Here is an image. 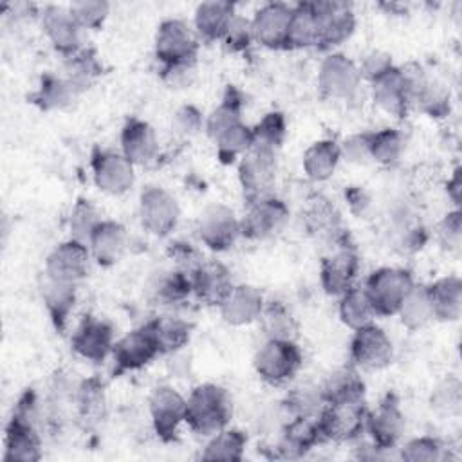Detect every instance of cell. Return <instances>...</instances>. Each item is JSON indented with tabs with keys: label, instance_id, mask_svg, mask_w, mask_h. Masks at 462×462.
<instances>
[{
	"label": "cell",
	"instance_id": "cell-51",
	"mask_svg": "<svg viewBox=\"0 0 462 462\" xmlns=\"http://www.w3.org/2000/svg\"><path fill=\"white\" fill-rule=\"evenodd\" d=\"M101 215L97 211V208L87 200V199H79L70 213L69 218V229H70V238L79 240L83 244H88L94 229L99 226L101 222Z\"/></svg>",
	"mask_w": 462,
	"mask_h": 462
},
{
	"label": "cell",
	"instance_id": "cell-28",
	"mask_svg": "<svg viewBox=\"0 0 462 462\" xmlns=\"http://www.w3.org/2000/svg\"><path fill=\"white\" fill-rule=\"evenodd\" d=\"M372 97L375 105L392 117H404L411 105V96L406 79L399 67H393L381 79L372 83Z\"/></svg>",
	"mask_w": 462,
	"mask_h": 462
},
{
	"label": "cell",
	"instance_id": "cell-9",
	"mask_svg": "<svg viewBox=\"0 0 462 462\" xmlns=\"http://www.w3.org/2000/svg\"><path fill=\"white\" fill-rule=\"evenodd\" d=\"M276 155L267 150L251 148L238 162V182L245 204L273 195L276 180Z\"/></svg>",
	"mask_w": 462,
	"mask_h": 462
},
{
	"label": "cell",
	"instance_id": "cell-8",
	"mask_svg": "<svg viewBox=\"0 0 462 462\" xmlns=\"http://www.w3.org/2000/svg\"><path fill=\"white\" fill-rule=\"evenodd\" d=\"M366 413L368 410L365 401L325 404L318 415V426L323 442L356 440L365 431Z\"/></svg>",
	"mask_w": 462,
	"mask_h": 462
},
{
	"label": "cell",
	"instance_id": "cell-54",
	"mask_svg": "<svg viewBox=\"0 0 462 462\" xmlns=\"http://www.w3.org/2000/svg\"><path fill=\"white\" fill-rule=\"evenodd\" d=\"M69 9L83 31L99 29L110 13V4L103 0H79L72 2Z\"/></svg>",
	"mask_w": 462,
	"mask_h": 462
},
{
	"label": "cell",
	"instance_id": "cell-33",
	"mask_svg": "<svg viewBox=\"0 0 462 462\" xmlns=\"http://www.w3.org/2000/svg\"><path fill=\"white\" fill-rule=\"evenodd\" d=\"M433 309V319L457 321L462 314V280L457 274H448L426 285Z\"/></svg>",
	"mask_w": 462,
	"mask_h": 462
},
{
	"label": "cell",
	"instance_id": "cell-22",
	"mask_svg": "<svg viewBox=\"0 0 462 462\" xmlns=\"http://www.w3.org/2000/svg\"><path fill=\"white\" fill-rule=\"evenodd\" d=\"M42 27L51 45L65 58L83 49V27L69 7L49 5L42 13Z\"/></svg>",
	"mask_w": 462,
	"mask_h": 462
},
{
	"label": "cell",
	"instance_id": "cell-23",
	"mask_svg": "<svg viewBox=\"0 0 462 462\" xmlns=\"http://www.w3.org/2000/svg\"><path fill=\"white\" fill-rule=\"evenodd\" d=\"M193 296L208 307H218L235 287L231 271L217 260L200 262L193 273Z\"/></svg>",
	"mask_w": 462,
	"mask_h": 462
},
{
	"label": "cell",
	"instance_id": "cell-10",
	"mask_svg": "<svg viewBox=\"0 0 462 462\" xmlns=\"http://www.w3.org/2000/svg\"><path fill=\"white\" fill-rule=\"evenodd\" d=\"M177 199L161 186H146L139 195V220L153 236H168L179 224Z\"/></svg>",
	"mask_w": 462,
	"mask_h": 462
},
{
	"label": "cell",
	"instance_id": "cell-36",
	"mask_svg": "<svg viewBox=\"0 0 462 462\" xmlns=\"http://www.w3.org/2000/svg\"><path fill=\"white\" fill-rule=\"evenodd\" d=\"M339 159H341L339 144L332 139H319L312 143L303 153V159H301L303 173L312 182L328 180L334 175L339 164Z\"/></svg>",
	"mask_w": 462,
	"mask_h": 462
},
{
	"label": "cell",
	"instance_id": "cell-46",
	"mask_svg": "<svg viewBox=\"0 0 462 462\" xmlns=\"http://www.w3.org/2000/svg\"><path fill=\"white\" fill-rule=\"evenodd\" d=\"M287 135V123L282 112H267L253 126V144L251 148L267 150L278 153Z\"/></svg>",
	"mask_w": 462,
	"mask_h": 462
},
{
	"label": "cell",
	"instance_id": "cell-56",
	"mask_svg": "<svg viewBox=\"0 0 462 462\" xmlns=\"http://www.w3.org/2000/svg\"><path fill=\"white\" fill-rule=\"evenodd\" d=\"M224 45L231 51V52H242L245 49L251 47V43L254 42L253 36V27H251V20L240 16L238 13L235 14V18L231 20L224 38H222Z\"/></svg>",
	"mask_w": 462,
	"mask_h": 462
},
{
	"label": "cell",
	"instance_id": "cell-43",
	"mask_svg": "<svg viewBox=\"0 0 462 462\" xmlns=\"http://www.w3.org/2000/svg\"><path fill=\"white\" fill-rule=\"evenodd\" d=\"M397 316L404 328L419 330L424 328L433 319V309L428 296L426 285H413L401 303Z\"/></svg>",
	"mask_w": 462,
	"mask_h": 462
},
{
	"label": "cell",
	"instance_id": "cell-26",
	"mask_svg": "<svg viewBox=\"0 0 462 462\" xmlns=\"http://www.w3.org/2000/svg\"><path fill=\"white\" fill-rule=\"evenodd\" d=\"M87 245L90 249L92 260L103 267H112L123 258L128 247L126 227L121 222L103 218L94 229Z\"/></svg>",
	"mask_w": 462,
	"mask_h": 462
},
{
	"label": "cell",
	"instance_id": "cell-62",
	"mask_svg": "<svg viewBox=\"0 0 462 462\" xmlns=\"http://www.w3.org/2000/svg\"><path fill=\"white\" fill-rule=\"evenodd\" d=\"M460 189H462V180H460V168H455L451 179H448V197L458 208L460 204Z\"/></svg>",
	"mask_w": 462,
	"mask_h": 462
},
{
	"label": "cell",
	"instance_id": "cell-5",
	"mask_svg": "<svg viewBox=\"0 0 462 462\" xmlns=\"http://www.w3.org/2000/svg\"><path fill=\"white\" fill-rule=\"evenodd\" d=\"M199 36L184 20H162L155 32V58L161 67L195 65L199 54Z\"/></svg>",
	"mask_w": 462,
	"mask_h": 462
},
{
	"label": "cell",
	"instance_id": "cell-18",
	"mask_svg": "<svg viewBox=\"0 0 462 462\" xmlns=\"http://www.w3.org/2000/svg\"><path fill=\"white\" fill-rule=\"evenodd\" d=\"M90 262L92 254L88 245L79 240L69 238L49 253L45 260V274L54 280L76 285L78 282L87 278L90 271Z\"/></svg>",
	"mask_w": 462,
	"mask_h": 462
},
{
	"label": "cell",
	"instance_id": "cell-35",
	"mask_svg": "<svg viewBox=\"0 0 462 462\" xmlns=\"http://www.w3.org/2000/svg\"><path fill=\"white\" fill-rule=\"evenodd\" d=\"M81 90L72 85L65 76L43 74L38 88L29 96V99L42 110H63L69 108Z\"/></svg>",
	"mask_w": 462,
	"mask_h": 462
},
{
	"label": "cell",
	"instance_id": "cell-29",
	"mask_svg": "<svg viewBox=\"0 0 462 462\" xmlns=\"http://www.w3.org/2000/svg\"><path fill=\"white\" fill-rule=\"evenodd\" d=\"M193 294L191 273L180 267L161 271L150 280L148 298L155 305L171 307L186 301Z\"/></svg>",
	"mask_w": 462,
	"mask_h": 462
},
{
	"label": "cell",
	"instance_id": "cell-53",
	"mask_svg": "<svg viewBox=\"0 0 462 462\" xmlns=\"http://www.w3.org/2000/svg\"><path fill=\"white\" fill-rule=\"evenodd\" d=\"M401 458L406 462H439L444 460V446L433 437H415L402 446Z\"/></svg>",
	"mask_w": 462,
	"mask_h": 462
},
{
	"label": "cell",
	"instance_id": "cell-1",
	"mask_svg": "<svg viewBox=\"0 0 462 462\" xmlns=\"http://www.w3.org/2000/svg\"><path fill=\"white\" fill-rule=\"evenodd\" d=\"M233 415L231 395L226 388L204 383L195 386L186 397V419L184 422L195 435L211 437L217 431L227 428Z\"/></svg>",
	"mask_w": 462,
	"mask_h": 462
},
{
	"label": "cell",
	"instance_id": "cell-55",
	"mask_svg": "<svg viewBox=\"0 0 462 462\" xmlns=\"http://www.w3.org/2000/svg\"><path fill=\"white\" fill-rule=\"evenodd\" d=\"M204 121L206 119L202 117V112L195 105H182L175 110L171 126L177 135L189 139L204 130Z\"/></svg>",
	"mask_w": 462,
	"mask_h": 462
},
{
	"label": "cell",
	"instance_id": "cell-42",
	"mask_svg": "<svg viewBox=\"0 0 462 462\" xmlns=\"http://www.w3.org/2000/svg\"><path fill=\"white\" fill-rule=\"evenodd\" d=\"M245 446H247V437L244 431L236 428H224L209 437V442L200 453V458L238 462L244 457Z\"/></svg>",
	"mask_w": 462,
	"mask_h": 462
},
{
	"label": "cell",
	"instance_id": "cell-25",
	"mask_svg": "<svg viewBox=\"0 0 462 462\" xmlns=\"http://www.w3.org/2000/svg\"><path fill=\"white\" fill-rule=\"evenodd\" d=\"M263 305L265 300L258 287L249 283H238L218 305V312L227 325L244 327L253 321H258Z\"/></svg>",
	"mask_w": 462,
	"mask_h": 462
},
{
	"label": "cell",
	"instance_id": "cell-49",
	"mask_svg": "<svg viewBox=\"0 0 462 462\" xmlns=\"http://www.w3.org/2000/svg\"><path fill=\"white\" fill-rule=\"evenodd\" d=\"M404 152V137L395 128H381L372 132L370 157L381 166L395 164Z\"/></svg>",
	"mask_w": 462,
	"mask_h": 462
},
{
	"label": "cell",
	"instance_id": "cell-15",
	"mask_svg": "<svg viewBox=\"0 0 462 462\" xmlns=\"http://www.w3.org/2000/svg\"><path fill=\"white\" fill-rule=\"evenodd\" d=\"M159 354L161 352L157 341L148 323L139 328H134L114 343V375L141 370L143 366L150 365Z\"/></svg>",
	"mask_w": 462,
	"mask_h": 462
},
{
	"label": "cell",
	"instance_id": "cell-45",
	"mask_svg": "<svg viewBox=\"0 0 462 462\" xmlns=\"http://www.w3.org/2000/svg\"><path fill=\"white\" fill-rule=\"evenodd\" d=\"M103 65L92 49H81L65 58V78L76 85L81 92L92 85V81L101 76Z\"/></svg>",
	"mask_w": 462,
	"mask_h": 462
},
{
	"label": "cell",
	"instance_id": "cell-4",
	"mask_svg": "<svg viewBox=\"0 0 462 462\" xmlns=\"http://www.w3.org/2000/svg\"><path fill=\"white\" fill-rule=\"evenodd\" d=\"M301 363L303 356L298 343L289 339H265L253 357L256 375L271 386H283L292 381Z\"/></svg>",
	"mask_w": 462,
	"mask_h": 462
},
{
	"label": "cell",
	"instance_id": "cell-58",
	"mask_svg": "<svg viewBox=\"0 0 462 462\" xmlns=\"http://www.w3.org/2000/svg\"><path fill=\"white\" fill-rule=\"evenodd\" d=\"M393 61L392 56L384 51H372L368 52L361 63L357 65L361 79H366L370 85L375 83L377 79H381L384 74H388L393 69Z\"/></svg>",
	"mask_w": 462,
	"mask_h": 462
},
{
	"label": "cell",
	"instance_id": "cell-21",
	"mask_svg": "<svg viewBox=\"0 0 462 462\" xmlns=\"http://www.w3.org/2000/svg\"><path fill=\"white\" fill-rule=\"evenodd\" d=\"M114 343V327L106 319L96 316H85L70 337L72 350L79 357L94 363L112 356Z\"/></svg>",
	"mask_w": 462,
	"mask_h": 462
},
{
	"label": "cell",
	"instance_id": "cell-14",
	"mask_svg": "<svg viewBox=\"0 0 462 462\" xmlns=\"http://www.w3.org/2000/svg\"><path fill=\"white\" fill-rule=\"evenodd\" d=\"M393 359V343L388 334L370 323L354 330L350 341V361L357 370H381Z\"/></svg>",
	"mask_w": 462,
	"mask_h": 462
},
{
	"label": "cell",
	"instance_id": "cell-6",
	"mask_svg": "<svg viewBox=\"0 0 462 462\" xmlns=\"http://www.w3.org/2000/svg\"><path fill=\"white\" fill-rule=\"evenodd\" d=\"M415 285L410 271L401 267H381L363 285L377 316H395L410 289Z\"/></svg>",
	"mask_w": 462,
	"mask_h": 462
},
{
	"label": "cell",
	"instance_id": "cell-41",
	"mask_svg": "<svg viewBox=\"0 0 462 462\" xmlns=\"http://www.w3.org/2000/svg\"><path fill=\"white\" fill-rule=\"evenodd\" d=\"M337 312L343 325H346L352 330H357L374 323V318L377 316L366 296L365 287L361 285H354L345 294L339 296Z\"/></svg>",
	"mask_w": 462,
	"mask_h": 462
},
{
	"label": "cell",
	"instance_id": "cell-60",
	"mask_svg": "<svg viewBox=\"0 0 462 462\" xmlns=\"http://www.w3.org/2000/svg\"><path fill=\"white\" fill-rule=\"evenodd\" d=\"M161 78L170 88L189 87L195 78V65H173L161 67Z\"/></svg>",
	"mask_w": 462,
	"mask_h": 462
},
{
	"label": "cell",
	"instance_id": "cell-3",
	"mask_svg": "<svg viewBox=\"0 0 462 462\" xmlns=\"http://www.w3.org/2000/svg\"><path fill=\"white\" fill-rule=\"evenodd\" d=\"M330 244V251L321 258L319 283L328 296L339 298L356 285L359 274V254L346 231Z\"/></svg>",
	"mask_w": 462,
	"mask_h": 462
},
{
	"label": "cell",
	"instance_id": "cell-19",
	"mask_svg": "<svg viewBox=\"0 0 462 462\" xmlns=\"http://www.w3.org/2000/svg\"><path fill=\"white\" fill-rule=\"evenodd\" d=\"M90 164L94 182L103 193L123 195L135 182V166L121 152L96 150Z\"/></svg>",
	"mask_w": 462,
	"mask_h": 462
},
{
	"label": "cell",
	"instance_id": "cell-30",
	"mask_svg": "<svg viewBox=\"0 0 462 462\" xmlns=\"http://www.w3.org/2000/svg\"><path fill=\"white\" fill-rule=\"evenodd\" d=\"M303 226L309 235L332 242L345 229L337 208L323 195H312L303 209Z\"/></svg>",
	"mask_w": 462,
	"mask_h": 462
},
{
	"label": "cell",
	"instance_id": "cell-31",
	"mask_svg": "<svg viewBox=\"0 0 462 462\" xmlns=\"http://www.w3.org/2000/svg\"><path fill=\"white\" fill-rule=\"evenodd\" d=\"M235 14V4L226 0H209L199 4L193 16V25L199 40H222Z\"/></svg>",
	"mask_w": 462,
	"mask_h": 462
},
{
	"label": "cell",
	"instance_id": "cell-47",
	"mask_svg": "<svg viewBox=\"0 0 462 462\" xmlns=\"http://www.w3.org/2000/svg\"><path fill=\"white\" fill-rule=\"evenodd\" d=\"M253 128L245 123H238L215 139L217 155L224 164H231L251 150Z\"/></svg>",
	"mask_w": 462,
	"mask_h": 462
},
{
	"label": "cell",
	"instance_id": "cell-59",
	"mask_svg": "<svg viewBox=\"0 0 462 462\" xmlns=\"http://www.w3.org/2000/svg\"><path fill=\"white\" fill-rule=\"evenodd\" d=\"M437 235L440 244L448 251H458L460 249V240H462V215L460 209L455 208L453 211H448L444 218L439 222Z\"/></svg>",
	"mask_w": 462,
	"mask_h": 462
},
{
	"label": "cell",
	"instance_id": "cell-52",
	"mask_svg": "<svg viewBox=\"0 0 462 462\" xmlns=\"http://www.w3.org/2000/svg\"><path fill=\"white\" fill-rule=\"evenodd\" d=\"M431 408L442 415H457L462 404V384L457 375H448L431 392Z\"/></svg>",
	"mask_w": 462,
	"mask_h": 462
},
{
	"label": "cell",
	"instance_id": "cell-24",
	"mask_svg": "<svg viewBox=\"0 0 462 462\" xmlns=\"http://www.w3.org/2000/svg\"><path fill=\"white\" fill-rule=\"evenodd\" d=\"M121 153L134 166H146L159 155V139L150 123L130 117L121 130Z\"/></svg>",
	"mask_w": 462,
	"mask_h": 462
},
{
	"label": "cell",
	"instance_id": "cell-27",
	"mask_svg": "<svg viewBox=\"0 0 462 462\" xmlns=\"http://www.w3.org/2000/svg\"><path fill=\"white\" fill-rule=\"evenodd\" d=\"M321 442L323 439L319 433L318 417H292L282 431L276 451L278 457L298 458Z\"/></svg>",
	"mask_w": 462,
	"mask_h": 462
},
{
	"label": "cell",
	"instance_id": "cell-48",
	"mask_svg": "<svg viewBox=\"0 0 462 462\" xmlns=\"http://www.w3.org/2000/svg\"><path fill=\"white\" fill-rule=\"evenodd\" d=\"M325 406L321 386L303 383L287 392L285 408L292 417H318Z\"/></svg>",
	"mask_w": 462,
	"mask_h": 462
},
{
	"label": "cell",
	"instance_id": "cell-37",
	"mask_svg": "<svg viewBox=\"0 0 462 462\" xmlns=\"http://www.w3.org/2000/svg\"><path fill=\"white\" fill-rule=\"evenodd\" d=\"M242 108H244L242 92L235 85H227L222 96V101L209 112V116L204 121L206 134L215 141L222 132L242 123Z\"/></svg>",
	"mask_w": 462,
	"mask_h": 462
},
{
	"label": "cell",
	"instance_id": "cell-50",
	"mask_svg": "<svg viewBox=\"0 0 462 462\" xmlns=\"http://www.w3.org/2000/svg\"><path fill=\"white\" fill-rule=\"evenodd\" d=\"M413 105L430 117H446L449 114V90L444 83L426 76L422 87L413 99Z\"/></svg>",
	"mask_w": 462,
	"mask_h": 462
},
{
	"label": "cell",
	"instance_id": "cell-40",
	"mask_svg": "<svg viewBox=\"0 0 462 462\" xmlns=\"http://www.w3.org/2000/svg\"><path fill=\"white\" fill-rule=\"evenodd\" d=\"M318 42V16L314 2H300L292 5L287 49H309Z\"/></svg>",
	"mask_w": 462,
	"mask_h": 462
},
{
	"label": "cell",
	"instance_id": "cell-16",
	"mask_svg": "<svg viewBox=\"0 0 462 462\" xmlns=\"http://www.w3.org/2000/svg\"><path fill=\"white\" fill-rule=\"evenodd\" d=\"M150 417L157 437L164 442L177 439L179 428L186 419V397L173 386H157L148 401Z\"/></svg>",
	"mask_w": 462,
	"mask_h": 462
},
{
	"label": "cell",
	"instance_id": "cell-7",
	"mask_svg": "<svg viewBox=\"0 0 462 462\" xmlns=\"http://www.w3.org/2000/svg\"><path fill=\"white\" fill-rule=\"evenodd\" d=\"M357 65L341 52H330L318 70V90L323 99L350 101L361 87Z\"/></svg>",
	"mask_w": 462,
	"mask_h": 462
},
{
	"label": "cell",
	"instance_id": "cell-44",
	"mask_svg": "<svg viewBox=\"0 0 462 462\" xmlns=\"http://www.w3.org/2000/svg\"><path fill=\"white\" fill-rule=\"evenodd\" d=\"M105 390L99 379H87L76 390L78 417L85 426L97 424L105 415Z\"/></svg>",
	"mask_w": 462,
	"mask_h": 462
},
{
	"label": "cell",
	"instance_id": "cell-13",
	"mask_svg": "<svg viewBox=\"0 0 462 462\" xmlns=\"http://www.w3.org/2000/svg\"><path fill=\"white\" fill-rule=\"evenodd\" d=\"M197 235L208 249L226 251L242 236L240 218L226 204H209L197 220Z\"/></svg>",
	"mask_w": 462,
	"mask_h": 462
},
{
	"label": "cell",
	"instance_id": "cell-39",
	"mask_svg": "<svg viewBox=\"0 0 462 462\" xmlns=\"http://www.w3.org/2000/svg\"><path fill=\"white\" fill-rule=\"evenodd\" d=\"M265 339H289L298 337V321L291 309L282 301H265L258 318Z\"/></svg>",
	"mask_w": 462,
	"mask_h": 462
},
{
	"label": "cell",
	"instance_id": "cell-17",
	"mask_svg": "<svg viewBox=\"0 0 462 462\" xmlns=\"http://www.w3.org/2000/svg\"><path fill=\"white\" fill-rule=\"evenodd\" d=\"M406 428L404 413L399 406V399L393 393H388L375 410L366 413L365 431L370 435V442L381 449H393L401 440Z\"/></svg>",
	"mask_w": 462,
	"mask_h": 462
},
{
	"label": "cell",
	"instance_id": "cell-12",
	"mask_svg": "<svg viewBox=\"0 0 462 462\" xmlns=\"http://www.w3.org/2000/svg\"><path fill=\"white\" fill-rule=\"evenodd\" d=\"M287 222V204L282 199L269 195L247 204V211L240 218V233L247 240H267L278 235Z\"/></svg>",
	"mask_w": 462,
	"mask_h": 462
},
{
	"label": "cell",
	"instance_id": "cell-32",
	"mask_svg": "<svg viewBox=\"0 0 462 462\" xmlns=\"http://www.w3.org/2000/svg\"><path fill=\"white\" fill-rule=\"evenodd\" d=\"M40 294L54 327L63 332L76 303V285L54 280L43 273L40 282Z\"/></svg>",
	"mask_w": 462,
	"mask_h": 462
},
{
	"label": "cell",
	"instance_id": "cell-2",
	"mask_svg": "<svg viewBox=\"0 0 462 462\" xmlns=\"http://www.w3.org/2000/svg\"><path fill=\"white\" fill-rule=\"evenodd\" d=\"M36 397L25 392L5 428V462H36L42 458V439L36 430Z\"/></svg>",
	"mask_w": 462,
	"mask_h": 462
},
{
	"label": "cell",
	"instance_id": "cell-61",
	"mask_svg": "<svg viewBox=\"0 0 462 462\" xmlns=\"http://www.w3.org/2000/svg\"><path fill=\"white\" fill-rule=\"evenodd\" d=\"M346 200H348V206H350V211L356 213L357 217H363L366 215V211L370 209V197L365 189L357 188V186H352L346 193H345Z\"/></svg>",
	"mask_w": 462,
	"mask_h": 462
},
{
	"label": "cell",
	"instance_id": "cell-20",
	"mask_svg": "<svg viewBox=\"0 0 462 462\" xmlns=\"http://www.w3.org/2000/svg\"><path fill=\"white\" fill-rule=\"evenodd\" d=\"M292 5L283 2H267L251 18L254 42L267 49H287Z\"/></svg>",
	"mask_w": 462,
	"mask_h": 462
},
{
	"label": "cell",
	"instance_id": "cell-38",
	"mask_svg": "<svg viewBox=\"0 0 462 462\" xmlns=\"http://www.w3.org/2000/svg\"><path fill=\"white\" fill-rule=\"evenodd\" d=\"M161 354H173L191 339V323L179 316H159L148 323Z\"/></svg>",
	"mask_w": 462,
	"mask_h": 462
},
{
	"label": "cell",
	"instance_id": "cell-57",
	"mask_svg": "<svg viewBox=\"0 0 462 462\" xmlns=\"http://www.w3.org/2000/svg\"><path fill=\"white\" fill-rule=\"evenodd\" d=\"M370 139L372 132H359L348 135L343 144H339V153L345 161L352 164H366L372 161L370 157Z\"/></svg>",
	"mask_w": 462,
	"mask_h": 462
},
{
	"label": "cell",
	"instance_id": "cell-34",
	"mask_svg": "<svg viewBox=\"0 0 462 462\" xmlns=\"http://www.w3.org/2000/svg\"><path fill=\"white\" fill-rule=\"evenodd\" d=\"M365 381L354 365L334 370L321 384L325 404L337 402H361L365 401Z\"/></svg>",
	"mask_w": 462,
	"mask_h": 462
},
{
	"label": "cell",
	"instance_id": "cell-11",
	"mask_svg": "<svg viewBox=\"0 0 462 462\" xmlns=\"http://www.w3.org/2000/svg\"><path fill=\"white\" fill-rule=\"evenodd\" d=\"M318 16L316 49L330 51L345 43L356 29V13L350 4L339 0L314 2Z\"/></svg>",
	"mask_w": 462,
	"mask_h": 462
}]
</instances>
